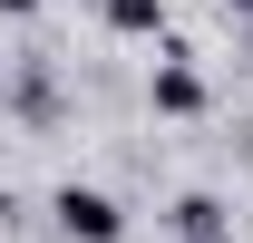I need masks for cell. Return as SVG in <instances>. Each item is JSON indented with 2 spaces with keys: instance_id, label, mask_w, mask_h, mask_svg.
Instances as JSON below:
<instances>
[{
  "instance_id": "cell-3",
  "label": "cell",
  "mask_w": 253,
  "mask_h": 243,
  "mask_svg": "<svg viewBox=\"0 0 253 243\" xmlns=\"http://www.w3.org/2000/svg\"><path fill=\"white\" fill-rule=\"evenodd\" d=\"M175 243H234L224 195H175Z\"/></svg>"
},
{
  "instance_id": "cell-2",
  "label": "cell",
  "mask_w": 253,
  "mask_h": 243,
  "mask_svg": "<svg viewBox=\"0 0 253 243\" xmlns=\"http://www.w3.org/2000/svg\"><path fill=\"white\" fill-rule=\"evenodd\" d=\"M146 97H156V117H205V68H195L185 49H166L156 78H146Z\"/></svg>"
},
{
  "instance_id": "cell-4",
  "label": "cell",
  "mask_w": 253,
  "mask_h": 243,
  "mask_svg": "<svg viewBox=\"0 0 253 243\" xmlns=\"http://www.w3.org/2000/svg\"><path fill=\"white\" fill-rule=\"evenodd\" d=\"M97 20L117 39H166V0H97Z\"/></svg>"
},
{
  "instance_id": "cell-1",
  "label": "cell",
  "mask_w": 253,
  "mask_h": 243,
  "mask_svg": "<svg viewBox=\"0 0 253 243\" xmlns=\"http://www.w3.org/2000/svg\"><path fill=\"white\" fill-rule=\"evenodd\" d=\"M49 224H59L68 243H126V204L107 185H59V195H49Z\"/></svg>"
},
{
  "instance_id": "cell-6",
  "label": "cell",
  "mask_w": 253,
  "mask_h": 243,
  "mask_svg": "<svg viewBox=\"0 0 253 243\" xmlns=\"http://www.w3.org/2000/svg\"><path fill=\"white\" fill-rule=\"evenodd\" d=\"M30 10H39V0H0V20H30Z\"/></svg>"
},
{
  "instance_id": "cell-5",
  "label": "cell",
  "mask_w": 253,
  "mask_h": 243,
  "mask_svg": "<svg viewBox=\"0 0 253 243\" xmlns=\"http://www.w3.org/2000/svg\"><path fill=\"white\" fill-rule=\"evenodd\" d=\"M10 107H20V117H30V126H49V117H59V88H49V68H20V78H10Z\"/></svg>"
},
{
  "instance_id": "cell-7",
  "label": "cell",
  "mask_w": 253,
  "mask_h": 243,
  "mask_svg": "<svg viewBox=\"0 0 253 243\" xmlns=\"http://www.w3.org/2000/svg\"><path fill=\"white\" fill-rule=\"evenodd\" d=\"M224 10H244V20H253V0H224Z\"/></svg>"
}]
</instances>
